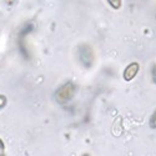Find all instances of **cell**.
Instances as JSON below:
<instances>
[{"instance_id":"cell-9","label":"cell","mask_w":156,"mask_h":156,"mask_svg":"<svg viewBox=\"0 0 156 156\" xmlns=\"http://www.w3.org/2000/svg\"><path fill=\"white\" fill-rule=\"evenodd\" d=\"M4 151H5V145H4V142L0 140V155H4Z\"/></svg>"},{"instance_id":"cell-10","label":"cell","mask_w":156,"mask_h":156,"mask_svg":"<svg viewBox=\"0 0 156 156\" xmlns=\"http://www.w3.org/2000/svg\"><path fill=\"white\" fill-rule=\"evenodd\" d=\"M5 2H6V4H9V5H12V4L15 3V0H5Z\"/></svg>"},{"instance_id":"cell-8","label":"cell","mask_w":156,"mask_h":156,"mask_svg":"<svg viewBox=\"0 0 156 156\" xmlns=\"http://www.w3.org/2000/svg\"><path fill=\"white\" fill-rule=\"evenodd\" d=\"M151 75H152V81L156 84V65L152 66V70H151Z\"/></svg>"},{"instance_id":"cell-7","label":"cell","mask_w":156,"mask_h":156,"mask_svg":"<svg viewBox=\"0 0 156 156\" xmlns=\"http://www.w3.org/2000/svg\"><path fill=\"white\" fill-rule=\"evenodd\" d=\"M6 105V98L3 96V95H0V109L4 108Z\"/></svg>"},{"instance_id":"cell-3","label":"cell","mask_w":156,"mask_h":156,"mask_svg":"<svg viewBox=\"0 0 156 156\" xmlns=\"http://www.w3.org/2000/svg\"><path fill=\"white\" fill-rule=\"evenodd\" d=\"M139 70H140V65H139V62H136V61H134V62H130L127 66L125 68V70H124V80L126 81V83H130L131 80H134L135 77H136V75H137V73H139Z\"/></svg>"},{"instance_id":"cell-5","label":"cell","mask_w":156,"mask_h":156,"mask_svg":"<svg viewBox=\"0 0 156 156\" xmlns=\"http://www.w3.org/2000/svg\"><path fill=\"white\" fill-rule=\"evenodd\" d=\"M108 3H109L114 9H120L121 5H122L121 0H108Z\"/></svg>"},{"instance_id":"cell-2","label":"cell","mask_w":156,"mask_h":156,"mask_svg":"<svg viewBox=\"0 0 156 156\" xmlns=\"http://www.w3.org/2000/svg\"><path fill=\"white\" fill-rule=\"evenodd\" d=\"M79 59L84 66L90 68L94 62V53L89 45H81L79 48Z\"/></svg>"},{"instance_id":"cell-6","label":"cell","mask_w":156,"mask_h":156,"mask_svg":"<svg viewBox=\"0 0 156 156\" xmlns=\"http://www.w3.org/2000/svg\"><path fill=\"white\" fill-rule=\"evenodd\" d=\"M149 122H150V127H151V129H156V110H155V112L151 115Z\"/></svg>"},{"instance_id":"cell-1","label":"cell","mask_w":156,"mask_h":156,"mask_svg":"<svg viewBox=\"0 0 156 156\" xmlns=\"http://www.w3.org/2000/svg\"><path fill=\"white\" fill-rule=\"evenodd\" d=\"M75 91H76L75 85L73 83H66L56 90L55 99L59 104H66L68 101H70L74 98Z\"/></svg>"},{"instance_id":"cell-4","label":"cell","mask_w":156,"mask_h":156,"mask_svg":"<svg viewBox=\"0 0 156 156\" xmlns=\"http://www.w3.org/2000/svg\"><path fill=\"white\" fill-rule=\"evenodd\" d=\"M33 30H34V25H33V24H27V25H25V27L21 29L19 37H25L27 35H29Z\"/></svg>"}]
</instances>
